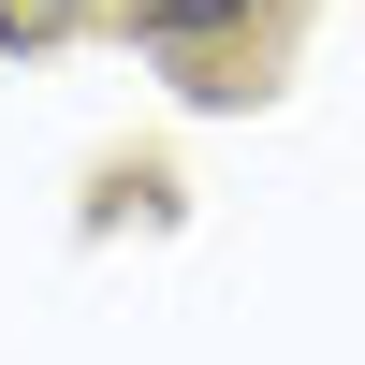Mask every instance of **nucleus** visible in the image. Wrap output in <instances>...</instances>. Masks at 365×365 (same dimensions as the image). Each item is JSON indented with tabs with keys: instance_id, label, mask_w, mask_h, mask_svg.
Listing matches in <instances>:
<instances>
[{
	"instance_id": "f257e3e1",
	"label": "nucleus",
	"mask_w": 365,
	"mask_h": 365,
	"mask_svg": "<svg viewBox=\"0 0 365 365\" xmlns=\"http://www.w3.org/2000/svg\"><path fill=\"white\" fill-rule=\"evenodd\" d=\"M263 0H132V29L146 44H205V29H249Z\"/></svg>"
},
{
	"instance_id": "f03ea898",
	"label": "nucleus",
	"mask_w": 365,
	"mask_h": 365,
	"mask_svg": "<svg viewBox=\"0 0 365 365\" xmlns=\"http://www.w3.org/2000/svg\"><path fill=\"white\" fill-rule=\"evenodd\" d=\"M73 15H103V0H0V44H44V29H73Z\"/></svg>"
}]
</instances>
